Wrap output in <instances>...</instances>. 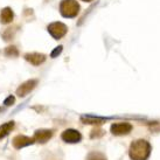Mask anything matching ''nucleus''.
Segmentation results:
<instances>
[{"mask_svg": "<svg viewBox=\"0 0 160 160\" xmlns=\"http://www.w3.org/2000/svg\"><path fill=\"white\" fill-rule=\"evenodd\" d=\"M151 144L145 139H137L131 142L129 156L131 160H147L151 154Z\"/></svg>", "mask_w": 160, "mask_h": 160, "instance_id": "nucleus-1", "label": "nucleus"}, {"mask_svg": "<svg viewBox=\"0 0 160 160\" xmlns=\"http://www.w3.org/2000/svg\"><path fill=\"white\" fill-rule=\"evenodd\" d=\"M60 13L64 18H75L80 13V5L76 0H62L60 4Z\"/></svg>", "mask_w": 160, "mask_h": 160, "instance_id": "nucleus-2", "label": "nucleus"}, {"mask_svg": "<svg viewBox=\"0 0 160 160\" xmlns=\"http://www.w3.org/2000/svg\"><path fill=\"white\" fill-rule=\"evenodd\" d=\"M49 34L53 36L54 39L56 40H60L62 39L63 36L67 34L68 32V27L64 25L63 22H60V21H55V22H52L50 25H48L47 27Z\"/></svg>", "mask_w": 160, "mask_h": 160, "instance_id": "nucleus-3", "label": "nucleus"}, {"mask_svg": "<svg viewBox=\"0 0 160 160\" xmlns=\"http://www.w3.org/2000/svg\"><path fill=\"white\" fill-rule=\"evenodd\" d=\"M61 138L64 142L76 144V142H80L82 140V134L80 133V131H77L75 129H67L62 132Z\"/></svg>", "mask_w": 160, "mask_h": 160, "instance_id": "nucleus-4", "label": "nucleus"}, {"mask_svg": "<svg viewBox=\"0 0 160 160\" xmlns=\"http://www.w3.org/2000/svg\"><path fill=\"white\" fill-rule=\"evenodd\" d=\"M111 133L113 136H125V134H129L132 131V125L130 123H115L111 125Z\"/></svg>", "mask_w": 160, "mask_h": 160, "instance_id": "nucleus-5", "label": "nucleus"}, {"mask_svg": "<svg viewBox=\"0 0 160 160\" xmlns=\"http://www.w3.org/2000/svg\"><path fill=\"white\" fill-rule=\"evenodd\" d=\"M35 142V139L31 137H27V136H15V137L12 139V145H13L14 148L17 150H21L23 147H27L29 145H33Z\"/></svg>", "mask_w": 160, "mask_h": 160, "instance_id": "nucleus-6", "label": "nucleus"}, {"mask_svg": "<svg viewBox=\"0 0 160 160\" xmlns=\"http://www.w3.org/2000/svg\"><path fill=\"white\" fill-rule=\"evenodd\" d=\"M38 84V80H28L17 89V95L19 97H25L29 92H32Z\"/></svg>", "mask_w": 160, "mask_h": 160, "instance_id": "nucleus-7", "label": "nucleus"}, {"mask_svg": "<svg viewBox=\"0 0 160 160\" xmlns=\"http://www.w3.org/2000/svg\"><path fill=\"white\" fill-rule=\"evenodd\" d=\"M25 60L33 66H40L46 61V55L41 53H27L25 54Z\"/></svg>", "mask_w": 160, "mask_h": 160, "instance_id": "nucleus-8", "label": "nucleus"}, {"mask_svg": "<svg viewBox=\"0 0 160 160\" xmlns=\"http://www.w3.org/2000/svg\"><path fill=\"white\" fill-rule=\"evenodd\" d=\"M52 137H53V131H52V130H47V129L36 130L35 133H34V139H35V142H40V144H45V142H47Z\"/></svg>", "mask_w": 160, "mask_h": 160, "instance_id": "nucleus-9", "label": "nucleus"}, {"mask_svg": "<svg viewBox=\"0 0 160 160\" xmlns=\"http://www.w3.org/2000/svg\"><path fill=\"white\" fill-rule=\"evenodd\" d=\"M14 19V13L12 8L9 7H5L4 9H1L0 12V22L4 23V25H7V23H11Z\"/></svg>", "mask_w": 160, "mask_h": 160, "instance_id": "nucleus-10", "label": "nucleus"}, {"mask_svg": "<svg viewBox=\"0 0 160 160\" xmlns=\"http://www.w3.org/2000/svg\"><path fill=\"white\" fill-rule=\"evenodd\" d=\"M108 118H102V117H93V116H83L81 117V122L83 124H91V125H98L105 123Z\"/></svg>", "mask_w": 160, "mask_h": 160, "instance_id": "nucleus-11", "label": "nucleus"}, {"mask_svg": "<svg viewBox=\"0 0 160 160\" xmlns=\"http://www.w3.org/2000/svg\"><path fill=\"white\" fill-rule=\"evenodd\" d=\"M14 128V122H8V123H5L4 125H1L0 126V139H2V138H5L7 134L13 130Z\"/></svg>", "mask_w": 160, "mask_h": 160, "instance_id": "nucleus-12", "label": "nucleus"}, {"mask_svg": "<svg viewBox=\"0 0 160 160\" xmlns=\"http://www.w3.org/2000/svg\"><path fill=\"white\" fill-rule=\"evenodd\" d=\"M85 160H107V158L101 152H90Z\"/></svg>", "mask_w": 160, "mask_h": 160, "instance_id": "nucleus-13", "label": "nucleus"}, {"mask_svg": "<svg viewBox=\"0 0 160 160\" xmlns=\"http://www.w3.org/2000/svg\"><path fill=\"white\" fill-rule=\"evenodd\" d=\"M5 55L8 58H17L19 55V50L15 46H9L5 49Z\"/></svg>", "mask_w": 160, "mask_h": 160, "instance_id": "nucleus-14", "label": "nucleus"}, {"mask_svg": "<svg viewBox=\"0 0 160 160\" xmlns=\"http://www.w3.org/2000/svg\"><path fill=\"white\" fill-rule=\"evenodd\" d=\"M104 134V131L101 129H95L91 131V133H90V138L93 139V138H101Z\"/></svg>", "mask_w": 160, "mask_h": 160, "instance_id": "nucleus-15", "label": "nucleus"}, {"mask_svg": "<svg viewBox=\"0 0 160 160\" xmlns=\"http://www.w3.org/2000/svg\"><path fill=\"white\" fill-rule=\"evenodd\" d=\"M62 46H58V48H55L53 50V52H52V54H50V56H52V58H58V55H60V54L62 53Z\"/></svg>", "mask_w": 160, "mask_h": 160, "instance_id": "nucleus-16", "label": "nucleus"}, {"mask_svg": "<svg viewBox=\"0 0 160 160\" xmlns=\"http://www.w3.org/2000/svg\"><path fill=\"white\" fill-rule=\"evenodd\" d=\"M4 103H5V105H6V107L13 105L14 103H15V98H14V96H8V97L4 101Z\"/></svg>", "mask_w": 160, "mask_h": 160, "instance_id": "nucleus-17", "label": "nucleus"}, {"mask_svg": "<svg viewBox=\"0 0 160 160\" xmlns=\"http://www.w3.org/2000/svg\"><path fill=\"white\" fill-rule=\"evenodd\" d=\"M82 1H85V2H90V1H92V0H82Z\"/></svg>", "mask_w": 160, "mask_h": 160, "instance_id": "nucleus-18", "label": "nucleus"}, {"mask_svg": "<svg viewBox=\"0 0 160 160\" xmlns=\"http://www.w3.org/2000/svg\"><path fill=\"white\" fill-rule=\"evenodd\" d=\"M1 112H2V109H1V108H0V113H1Z\"/></svg>", "mask_w": 160, "mask_h": 160, "instance_id": "nucleus-19", "label": "nucleus"}]
</instances>
